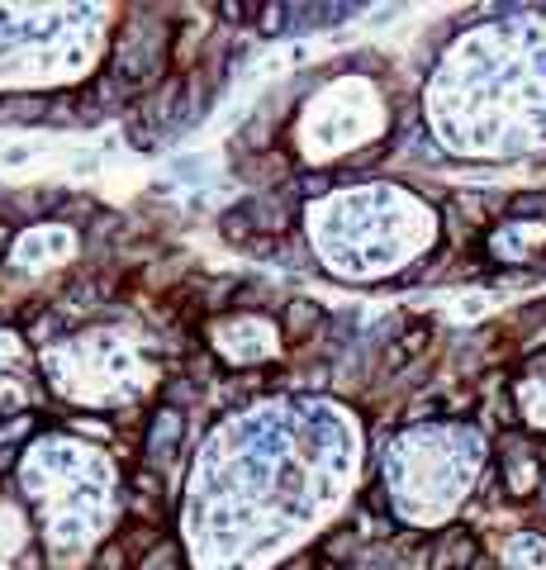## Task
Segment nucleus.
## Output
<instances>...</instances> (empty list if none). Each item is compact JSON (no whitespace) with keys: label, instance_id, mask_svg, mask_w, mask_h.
I'll use <instances>...</instances> for the list:
<instances>
[{"label":"nucleus","instance_id":"nucleus-7","mask_svg":"<svg viewBox=\"0 0 546 570\" xmlns=\"http://www.w3.org/2000/svg\"><path fill=\"white\" fill-rule=\"evenodd\" d=\"M181 433H186V414H181V409L157 404L153 419H148V437H143V456H148V466L162 462L176 442H181Z\"/></svg>","mask_w":546,"mask_h":570},{"label":"nucleus","instance_id":"nucleus-11","mask_svg":"<svg viewBox=\"0 0 546 570\" xmlns=\"http://www.w3.org/2000/svg\"><path fill=\"white\" fill-rule=\"evenodd\" d=\"M0 115H29V119H39V115H48V101H43V95H39V101H6V105H0Z\"/></svg>","mask_w":546,"mask_h":570},{"label":"nucleus","instance_id":"nucleus-9","mask_svg":"<svg viewBox=\"0 0 546 570\" xmlns=\"http://www.w3.org/2000/svg\"><path fill=\"white\" fill-rule=\"evenodd\" d=\"M219 233L229 238L233 247H252L256 238H262V229H256V219H252V210H248V204H238V210H229V214H223V219H219Z\"/></svg>","mask_w":546,"mask_h":570},{"label":"nucleus","instance_id":"nucleus-1","mask_svg":"<svg viewBox=\"0 0 546 570\" xmlns=\"http://www.w3.org/2000/svg\"><path fill=\"white\" fill-rule=\"evenodd\" d=\"M442 67L494 76L490 91L428 101L432 138L461 157H523L546 152V10L508 24L471 29Z\"/></svg>","mask_w":546,"mask_h":570},{"label":"nucleus","instance_id":"nucleus-2","mask_svg":"<svg viewBox=\"0 0 546 570\" xmlns=\"http://www.w3.org/2000/svg\"><path fill=\"white\" fill-rule=\"evenodd\" d=\"M494 442L475 423H419L405 428L385 452L390 509L409 528H442L461 514L485 475Z\"/></svg>","mask_w":546,"mask_h":570},{"label":"nucleus","instance_id":"nucleus-6","mask_svg":"<svg viewBox=\"0 0 546 570\" xmlns=\"http://www.w3.org/2000/svg\"><path fill=\"white\" fill-rule=\"evenodd\" d=\"M513 404H518V419L527 428H542L546 433V357L527 361V371L513 386Z\"/></svg>","mask_w":546,"mask_h":570},{"label":"nucleus","instance_id":"nucleus-4","mask_svg":"<svg viewBox=\"0 0 546 570\" xmlns=\"http://www.w3.org/2000/svg\"><path fill=\"white\" fill-rule=\"evenodd\" d=\"M480 561H485V551H480V537L465 528V522L447 528L438 542L423 551V566H428V570H475Z\"/></svg>","mask_w":546,"mask_h":570},{"label":"nucleus","instance_id":"nucleus-5","mask_svg":"<svg viewBox=\"0 0 546 570\" xmlns=\"http://www.w3.org/2000/svg\"><path fill=\"white\" fill-rule=\"evenodd\" d=\"M324 328H328V309L318 305V299H309V295L285 299V309H281V338L291 342V347H309Z\"/></svg>","mask_w":546,"mask_h":570},{"label":"nucleus","instance_id":"nucleus-3","mask_svg":"<svg viewBox=\"0 0 546 570\" xmlns=\"http://www.w3.org/2000/svg\"><path fill=\"white\" fill-rule=\"evenodd\" d=\"M546 252V219H504L485 233V257L500 266H523Z\"/></svg>","mask_w":546,"mask_h":570},{"label":"nucleus","instance_id":"nucleus-8","mask_svg":"<svg viewBox=\"0 0 546 570\" xmlns=\"http://www.w3.org/2000/svg\"><path fill=\"white\" fill-rule=\"evenodd\" d=\"M500 570H546V532H508L500 542Z\"/></svg>","mask_w":546,"mask_h":570},{"label":"nucleus","instance_id":"nucleus-10","mask_svg":"<svg viewBox=\"0 0 546 570\" xmlns=\"http://www.w3.org/2000/svg\"><path fill=\"white\" fill-rule=\"evenodd\" d=\"M91 570H134V551H128V547L119 542V537H115V542H105L101 551H95Z\"/></svg>","mask_w":546,"mask_h":570},{"label":"nucleus","instance_id":"nucleus-12","mask_svg":"<svg viewBox=\"0 0 546 570\" xmlns=\"http://www.w3.org/2000/svg\"><path fill=\"white\" fill-rule=\"evenodd\" d=\"M285 14H291V6H262V24H256V29H262V34H281Z\"/></svg>","mask_w":546,"mask_h":570},{"label":"nucleus","instance_id":"nucleus-13","mask_svg":"<svg viewBox=\"0 0 546 570\" xmlns=\"http://www.w3.org/2000/svg\"><path fill=\"white\" fill-rule=\"evenodd\" d=\"M214 14H223L229 24H243V14H256V6H238V0H223V6H219Z\"/></svg>","mask_w":546,"mask_h":570}]
</instances>
